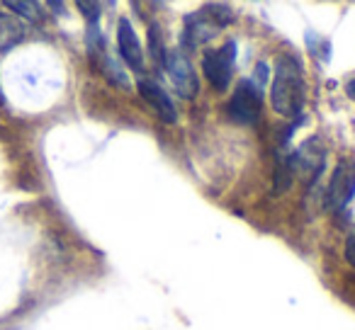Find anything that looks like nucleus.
I'll return each mask as SVG.
<instances>
[{"instance_id":"obj_14","label":"nucleus","mask_w":355,"mask_h":330,"mask_svg":"<svg viewBox=\"0 0 355 330\" xmlns=\"http://www.w3.org/2000/svg\"><path fill=\"white\" fill-rule=\"evenodd\" d=\"M345 260L350 262V265L355 267V231L348 236V241H345Z\"/></svg>"},{"instance_id":"obj_10","label":"nucleus","mask_w":355,"mask_h":330,"mask_svg":"<svg viewBox=\"0 0 355 330\" xmlns=\"http://www.w3.org/2000/svg\"><path fill=\"white\" fill-rule=\"evenodd\" d=\"M148 51H151V56H153L156 64H163V61H166L168 51H166V44H163V32L156 22L148 25Z\"/></svg>"},{"instance_id":"obj_6","label":"nucleus","mask_w":355,"mask_h":330,"mask_svg":"<svg viewBox=\"0 0 355 330\" xmlns=\"http://www.w3.org/2000/svg\"><path fill=\"white\" fill-rule=\"evenodd\" d=\"M355 194V161L345 158L336 165L334 178H331L329 187H326V209L331 212H340L345 204L353 199Z\"/></svg>"},{"instance_id":"obj_7","label":"nucleus","mask_w":355,"mask_h":330,"mask_svg":"<svg viewBox=\"0 0 355 330\" xmlns=\"http://www.w3.org/2000/svg\"><path fill=\"white\" fill-rule=\"evenodd\" d=\"M117 44H119V56H122L124 64H127L134 73H141V71H144L141 42H139L132 22L124 20V17L119 20V25H117Z\"/></svg>"},{"instance_id":"obj_16","label":"nucleus","mask_w":355,"mask_h":330,"mask_svg":"<svg viewBox=\"0 0 355 330\" xmlns=\"http://www.w3.org/2000/svg\"><path fill=\"white\" fill-rule=\"evenodd\" d=\"M0 102H3V93H0Z\"/></svg>"},{"instance_id":"obj_1","label":"nucleus","mask_w":355,"mask_h":330,"mask_svg":"<svg viewBox=\"0 0 355 330\" xmlns=\"http://www.w3.org/2000/svg\"><path fill=\"white\" fill-rule=\"evenodd\" d=\"M270 102L277 114L287 119H295L302 114L306 102V80L302 71V61L297 56H280L275 64V75H272Z\"/></svg>"},{"instance_id":"obj_8","label":"nucleus","mask_w":355,"mask_h":330,"mask_svg":"<svg viewBox=\"0 0 355 330\" xmlns=\"http://www.w3.org/2000/svg\"><path fill=\"white\" fill-rule=\"evenodd\" d=\"M139 95H141L144 100L148 102V107L153 109V112L158 114V117L163 119V122H175L178 119V109L175 104H173L171 95L166 93V90L161 88V85L156 83V80H139Z\"/></svg>"},{"instance_id":"obj_15","label":"nucleus","mask_w":355,"mask_h":330,"mask_svg":"<svg viewBox=\"0 0 355 330\" xmlns=\"http://www.w3.org/2000/svg\"><path fill=\"white\" fill-rule=\"evenodd\" d=\"M345 93H348L350 100H355V78H350L348 83H345Z\"/></svg>"},{"instance_id":"obj_2","label":"nucleus","mask_w":355,"mask_h":330,"mask_svg":"<svg viewBox=\"0 0 355 330\" xmlns=\"http://www.w3.org/2000/svg\"><path fill=\"white\" fill-rule=\"evenodd\" d=\"M234 20L232 8L229 6H219V3H209L202 10H198L195 15L185 17V30L180 37V44L185 49H198L200 44L209 42L217 35L222 27H227Z\"/></svg>"},{"instance_id":"obj_4","label":"nucleus","mask_w":355,"mask_h":330,"mask_svg":"<svg viewBox=\"0 0 355 330\" xmlns=\"http://www.w3.org/2000/svg\"><path fill=\"white\" fill-rule=\"evenodd\" d=\"M234 64H236V42L229 39L219 49H207L202 56L205 78L212 83L214 90H227L234 78Z\"/></svg>"},{"instance_id":"obj_9","label":"nucleus","mask_w":355,"mask_h":330,"mask_svg":"<svg viewBox=\"0 0 355 330\" xmlns=\"http://www.w3.org/2000/svg\"><path fill=\"white\" fill-rule=\"evenodd\" d=\"M25 37V27L17 17L12 15H6V12H0V51H8L22 42Z\"/></svg>"},{"instance_id":"obj_12","label":"nucleus","mask_w":355,"mask_h":330,"mask_svg":"<svg viewBox=\"0 0 355 330\" xmlns=\"http://www.w3.org/2000/svg\"><path fill=\"white\" fill-rule=\"evenodd\" d=\"M78 10L83 12V17L90 22V25H98L103 6H100V3H85V0H78Z\"/></svg>"},{"instance_id":"obj_3","label":"nucleus","mask_w":355,"mask_h":330,"mask_svg":"<svg viewBox=\"0 0 355 330\" xmlns=\"http://www.w3.org/2000/svg\"><path fill=\"white\" fill-rule=\"evenodd\" d=\"M261 112H263V90L256 88L251 80H241L227 104L229 119L236 124L253 127L261 119Z\"/></svg>"},{"instance_id":"obj_11","label":"nucleus","mask_w":355,"mask_h":330,"mask_svg":"<svg viewBox=\"0 0 355 330\" xmlns=\"http://www.w3.org/2000/svg\"><path fill=\"white\" fill-rule=\"evenodd\" d=\"M8 10H15L17 15L27 17V20H40V6L37 3H22V0H17V3H6Z\"/></svg>"},{"instance_id":"obj_13","label":"nucleus","mask_w":355,"mask_h":330,"mask_svg":"<svg viewBox=\"0 0 355 330\" xmlns=\"http://www.w3.org/2000/svg\"><path fill=\"white\" fill-rule=\"evenodd\" d=\"M266 80H268V66H266V64H258V66H256V78H253L251 83L256 85V88H261V90H263Z\"/></svg>"},{"instance_id":"obj_5","label":"nucleus","mask_w":355,"mask_h":330,"mask_svg":"<svg viewBox=\"0 0 355 330\" xmlns=\"http://www.w3.org/2000/svg\"><path fill=\"white\" fill-rule=\"evenodd\" d=\"M163 66H166L168 78H171L173 88H175V93L180 95V98L193 100L195 95H198V90H200L198 73H195L193 64H190V59L183 51H168Z\"/></svg>"}]
</instances>
